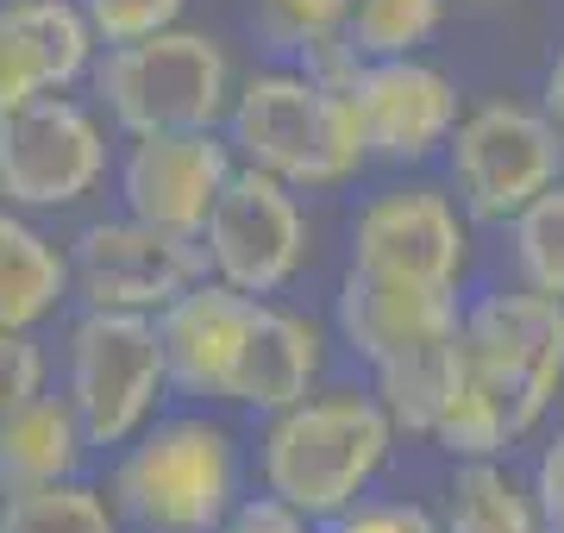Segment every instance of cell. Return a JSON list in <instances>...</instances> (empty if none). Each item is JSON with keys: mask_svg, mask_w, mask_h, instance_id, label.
Segmentation results:
<instances>
[{"mask_svg": "<svg viewBox=\"0 0 564 533\" xmlns=\"http://www.w3.org/2000/svg\"><path fill=\"white\" fill-rule=\"evenodd\" d=\"M339 327L377 365L395 346H414L426 333L458 327V308H452V289H414V283H395V276L351 270L339 295Z\"/></svg>", "mask_w": 564, "mask_h": 533, "instance_id": "17", "label": "cell"}, {"mask_svg": "<svg viewBox=\"0 0 564 533\" xmlns=\"http://www.w3.org/2000/svg\"><path fill=\"white\" fill-rule=\"evenodd\" d=\"M540 414L545 409H533L527 395H514L508 383H496L489 370H477L464 358V377H458V390H452V402H445V414L433 421V439H440L452 458H496V452H502L508 439H521Z\"/></svg>", "mask_w": 564, "mask_h": 533, "instance_id": "20", "label": "cell"}, {"mask_svg": "<svg viewBox=\"0 0 564 533\" xmlns=\"http://www.w3.org/2000/svg\"><path fill=\"white\" fill-rule=\"evenodd\" d=\"M239 490V458L232 439L207 421H170L144 439L139 452H126L113 496L132 521L151 533H207L220 527Z\"/></svg>", "mask_w": 564, "mask_h": 533, "instance_id": "4", "label": "cell"}, {"mask_svg": "<svg viewBox=\"0 0 564 533\" xmlns=\"http://www.w3.org/2000/svg\"><path fill=\"white\" fill-rule=\"evenodd\" d=\"M389 452V414L364 395L295 402L263 439V477L295 514H339L377 477Z\"/></svg>", "mask_w": 564, "mask_h": 533, "instance_id": "1", "label": "cell"}, {"mask_svg": "<svg viewBox=\"0 0 564 533\" xmlns=\"http://www.w3.org/2000/svg\"><path fill=\"white\" fill-rule=\"evenodd\" d=\"M464 358L489 370L496 383L527 395L533 409H545L564 383V302L558 295H489L458 320Z\"/></svg>", "mask_w": 564, "mask_h": 533, "instance_id": "11", "label": "cell"}, {"mask_svg": "<svg viewBox=\"0 0 564 533\" xmlns=\"http://www.w3.org/2000/svg\"><path fill=\"white\" fill-rule=\"evenodd\" d=\"M88 20L69 0H0V113L57 95L88 69Z\"/></svg>", "mask_w": 564, "mask_h": 533, "instance_id": "14", "label": "cell"}, {"mask_svg": "<svg viewBox=\"0 0 564 533\" xmlns=\"http://www.w3.org/2000/svg\"><path fill=\"white\" fill-rule=\"evenodd\" d=\"M207 270V251L188 232L144 220H101L76 239V276L95 308H163Z\"/></svg>", "mask_w": 564, "mask_h": 533, "instance_id": "9", "label": "cell"}, {"mask_svg": "<svg viewBox=\"0 0 564 533\" xmlns=\"http://www.w3.org/2000/svg\"><path fill=\"white\" fill-rule=\"evenodd\" d=\"M540 521L564 527V433H558V446L540 458Z\"/></svg>", "mask_w": 564, "mask_h": 533, "instance_id": "31", "label": "cell"}, {"mask_svg": "<svg viewBox=\"0 0 564 533\" xmlns=\"http://www.w3.org/2000/svg\"><path fill=\"white\" fill-rule=\"evenodd\" d=\"M44 383V358L25 333L0 327V414H13L20 402H32Z\"/></svg>", "mask_w": 564, "mask_h": 533, "instance_id": "27", "label": "cell"}, {"mask_svg": "<svg viewBox=\"0 0 564 533\" xmlns=\"http://www.w3.org/2000/svg\"><path fill=\"white\" fill-rule=\"evenodd\" d=\"M0 533H113V514L95 490L82 483H39V490H13L0 502Z\"/></svg>", "mask_w": 564, "mask_h": 533, "instance_id": "24", "label": "cell"}, {"mask_svg": "<svg viewBox=\"0 0 564 533\" xmlns=\"http://www.w3.org/2000/svg\"><path fill=\"white\" fill-rule=\"evenodd\" d=\"M545 101H552V120H558V132H564V51H558V63H552V76H545Z\"/></svg>", "mask_w": 564, "mask_h": 533, "instance_id": "32", "label": "cell"}, {"mask_svg": "<svg viewBox=\"0 0 564 533\" xmlns=\"http://www.w3.org/2000/svg\"><path fill=\"white\" fill-rule=\"evenodd\" d=\"M351 270L395 276L414 289H452L464 270V226L440 195H389L358 220Z\"/></svg>", "mask_w": 564, "mask_h": 533, "instance_id": "13", "label": "cell"}, {"mask_svg": "<svg viewBox=\"0 0 564 533\" xmlns=\"http://www.w3.org/2000/svg\"><path fill=\"white\" fill-rule=\"evenodd\" d=\"M101 101L113 120L144 139V132H207L226 113L232 95V63L207 32H151V39L113 44L95 69Z\"/></svg>", "mask_w": 564, "mask_h": 533, "instance_id": "3", "label": "cell"}, {"mask_svg": "<svg viewBox=\"0 0 564 533\" xmlns=\"http://www.w3.org/2000/svg\"><path fill=\"white\" fill-rule=\"evenodd\" d=\"M545 533H564V527H545Z\"/></svg>", "mask_w": 564, "mask_h": 533, "instance_id": "33", "label": "cell"}, {"mask_svg": "<svg viewBox=\"0 0 564 533\" xmlns=\"http://www.w3.org/2000/svg\"><path fill=\"white\" fill-rule=\"evenodd\" d=\"M226 176L232 164L214 132H144L126 157V207L144 226L202 239V220Z\"/></svg>", "mask_w": 564, "mask_h": 533, "instance_id": "12", "label": "cell"}, {"mask_svg": "<svg viewBox=\"0 0 564 533\" xmlns=\"http://www.w3.org/2000/svg\"><path fill=\"white\" fill-rule=\"evenodd\" d=\"M232 144L276 183H339L364 164L358 120L321 76H251L232 101Z\"/></svg>", "mask_w": 564, "mask_h": 533, "instance_id": "2", "label": "cell"}, {"mask_svg": "<svg viewBox=\"0 0 564 533\" xmlns=\"http://www.w3.org/2000/svg\"><path fill=\"white\" fill-rule=\"evenodd\" d=\"M163 383L158 320L139 308H95L69 339V390H76V427L95 446H120L139 433Z\"/></svg>", "mask_w": 564, "mask_h": 533, "instance_id": "5", "label": "cell"}, {"mask_svg": "<svg viewBox=\"0 0 564 533\" xmlns=\"http://www.w3.org/2000/svg\"><path fill=\"white\" fill-rule=\"evenodd\" d=\"M202 239H207L202 251L214 258L226 289L270 295V289H282L295 276V264H302L307 226H302L295 195L270 170H239V176H226L214 207H207Z\"/></svg>", "mask_w": 564, "mask_h": 533, "instance_id": "6", "label": "cell"}, {"mask_svg": "<svg viewBox=\"0 0 564 533\" xmlns=\"http://www.w3.org/2000/svg\"><path fill=\"white\" fill-rule=\"evenodd\" d=\"M220 533H307L302 514L289 509L282 496H258V502H239V509H226Z\"/></svg>", "mask_w": 564, "mask_h": 533, "instance_id": "28", "label": "cell"}, {"mask_svg": "<svg viewBox=\"0 0 564 533\" xmlns=\"http://www.w3.org/2000/svg\"><path fill=\"white\" fill-rule=\"evenodd\" d=\"M440 7L445 0H351V32L345 51L351 57H414V44H426L440 32Z\"/></svg>", "mask_w": 564, "mask_h": 533, "instance_id": "23", "label": "cell"}, {"mask_svg": "<svg viewBox=\"0 0 564 533\" xmlns=\"http://www.w3.org/2000/svg\"><path fill=\"white\" fill-rule=\"evenodd\" d=\"M339 533H440L426 521V509H408V502H370V509L345 514Z\"/></svg>", "mask_w": 564, "mask_h": 533, "instance_id": "29", "label": "cell"}, {"mask_svg": "<svg viewBox=\"0 0 564 533\" xmlns=\"http://www.w3.org/2000/svg\"><path fill=\"white\" fill-rule=\"evenodd\" d=\"M270 13H276V25L314 39V32H333V25L351 13V0H270Z\"/></svg>", "mask_w": 564, "mask_h": 533, "instance_id": "30", "label": "cell"}, {"mask_svg": "<svg viewBox=\"0 0 564 533\" xmlns=\"http://www.w3.org/2000/svg\"><path fill=\"white\" fill-rule=\"evenodd\" d=\"M464 377V333H426L414 346H395L389 358H377V383H383V414L408 433H433V421L445 414L452 390Z\"/></svg>", "mask_w": 564, "mask_h": 533, "instance_id": "18", "label": "cell"}, {"mask_svg": "<svg viewBox=\"0 0 564 533\" xmlns=\"http://www.w3.org/2000/svg\"><path fill=\"white\" fill-rule=\"evenodd\" d=\"M514 239H521V270L540 295L564 302V188L545 183L533 202L514 214Z\"/></svg>", "mask_w": 564, "mask_h": 533, "instance_id": "25", "label": "cell"}, {"mask_svg": "<svg viewBox=\"0 0 564 533\" xmlns=\"http://www.w3.org/2000/svg\"><path fill=\"white\" fill-rule=\"evenodd\" d=\"M245 308H251V295H239L226 283H188L182 295H170L158 314L163 377H176L188 395H220Z\"/></svg>", "mask_w": 564, "mask_h": 533, "instance_id": "15", "label": "cell"}, {"mask_svg": "<svg viewBox=\"0 0 564 533\" xmlns=\"http://www.w3.org/2000/svg\"><path fill=\"white\" fill-rule=\"evenodd\" d=\"M445 533H545V521L502 471L470 458L458 471V483H452V527Z\"/></svg>", "mask_w": 564, "mask_h": 533, "instance_id": "22", "label": "cell"}, {"mask_svg": "<svg viewBox=\"0 0 564 533\" xmlns=\"http://www.w3.org/2000/svg\"><path fill=\"white\" fill-rule=\"evenodd\" d=\"M107 164V144L82 107L39 95L0 113V195L25 207H63L88 195Z\"/></svg>", "mask_w": 564, "mask_h": 533, "instance_id": "8", "label": "cell"}, {"mask_svg": "<svg viewBox=\"0 0 564 533\" xmlns=\"http://www.w3.org/2000/svg\"><path fill=\"white\" fill-rule=\"evenodd\" d=\"M176 13H182V0H82L88 32H101L107 44L151 39L163 25H176Z\"/></svg>", "mask_w": 564, "mask_h": 533, "instance_id": "26", "label": "cell"}, {"mask_svg": "<svg viewBox=\"0 0 564 533\" xmlns=\"http://www.w3.org/2000/svg\"><path fill=\"white\" fill-rule=\"evenodd\" d=\"M63 283H69V264L57 258L51 239H39L25 220L0 214V327L25 333L32 320L57 308Z\"/></svg>", "mask_w": 564, "mask_h": 533, "instance_id": "21", "label": "cell"}, {"mask_svg": "<svg viewBox=\"0 0 564 533\" xmlns=\"http://www.w3.org/2000/svg\"><path fill=\"white\" fill-rule=\"evenodd\" d=\"M314 365H321V339L295 314L251 302L220 395L226 402H245V409H295L307 395V383H314Z\"/></svg>", "mask_w": 564, "mask_h": 533, "instance_id": "16", "label": "cell"}, {"mask_svg": "<svg viewBox=\"0 0 564 533\" xmlns=\"http://www.w3.org/2000/svg\"><path fill=\"white\" fill-rule=\"evenodd\" d=\"M339 95L358 120L364 157L414 164L433 144H445V132L458 126V88L414 57H377L370 69H351Z\"/></svg>", "mask_w": 564, "mask_h": 533, "instance_id": "10", "label": "cell"}, {"mask_svg": "<svg viewBox=\"0 0 564 533\" xmlns=\"http://www.w3.org/2000/svg\"><path fill=\"white\" fill-rule=\"evenodd\" d=\"M558 164H564L558 126L508 101L470 113L458 126V144H452V183H458L464 207L477 220L521 214L545 183H558Z\"/></svg>", "mask_w": 564, "mask_h": 533, "instance_id": "7", "label": "cell"}, {"mask_svg": "<svg viewBox=\"0 0 564 533\" xmlns=\"http://www.w3.org/2000/svg\"><path fill=\"white\" fill-rule=\"evenodd\" d=\"M82 465V427L76 409L63 402H20L13 414H0V496L39 490V483H63Z\"/></svg>", "mask_w": 564, "mask_h": 533, "instance_id": "19", "label": "cell"}]
</instances>
